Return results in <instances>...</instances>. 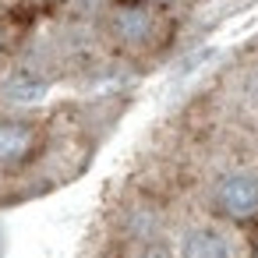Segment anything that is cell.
<instances>
[{
    "label": "cell",
    "instance_id": "1",
    "mask_svg": "<svg viewBox=\"0 0 258 258\" xmlns=\"http://www.w3.org/2000/svg\"><path fill=\"white\" fill-rule=\"evenodd\" d=\"M216 209L230 219H251L258 216V177L247 170L226 173L216 184Z\"/></svg>",
    "mask_w": 258,
    "mask_h": 258
},
{
    "label": "cell",
    "instance_id": "2",
    "mask_svg": "<svg viewBox=\"0 0 258 258\" xmlns=\"http://www.w3.org/2000/svg\"><path fill=\"white\" fill-rule=\"evenodd\" d=\"M177 258H237V251L216 226H187L177 240Z\"/></svg>",
    "mask_w": 258,
    "mask_h": 258
},
{
    "label": "cell",
    "instance_id": "3",
    "mask_svg": "<svg viewBox=\"0 0 258 258\" xmlns=\"http://www.w3.org/2000/svg\"><path fill=\"white\" fill-rule=\"evenodd\" d=\"M50 82L39 78V75H15L4 82V89H0V96H4L11 106H29V103H39L46 96Z\"/></svg>",
    "mask_w": 258,
    "mask_h": 258
},
{
    "label": "cell",
    "instance_id": "4",
    "mask_svg": "<svg viewBox=\"0 0 258 258\" xmlns=\"http://www.w3.org/2000/svg\"><path fill=\"white\" fill-rule=\"evenodd\" d=\"M32 145V131L25 124H0V159H22Z\"/></svg>",
    "mask_w": 258,
    "mask_h": 258
},
{
    "label": "cell",
    "instance_id": "5",
    "mask_svg": "<svg viewBox=\"0 0 258 258\" xmlns=\"http://www.w3.org/2000/svg\"><path fill=\"white\" fill-rule=\"evenodd\" d=\"M149 32H152L149 11H142V8H124V11L117 15V36H120L124 43H142Z\"/></svg>",
    "mask_w": 258,
    "mask_h": 258
},
{
    "label": "cell",
    "instance_id": "6",
    "mask_svg": "<svg viewBox=\"0 0 258 258\" xmlns=\"http://www.w3.org/2000/svg\"><path fill=\"white\" fill-rule=\"evenodd\" d=\"M135 258H173V251L166 247V244H159V240H149V244H142L138 247V254Z\"/></svg>",
    "mask_w": 258,
    "mask_h": 258
},
{
    "label": "cell",
    "instance_id": "7",
    "mask_svg": "<svg viewBox=\"0 0 258 258\" xmlns=\"http://www.w3.org/2000/svg\"><path fill=\"white\" fill-rule=\"evenodd\" d=\"M156 4H173V0H156Z\"/></svg>",
    "mask_w": 258,
    "mask_h": 258
},
{
    "label": "cell",
    "instance_id": "8",
    "mask_svg": "<svg viewBox=\"0 0 258 258\" xmlns=\"http://www.w3.org/2000/svg\"><path fill=\"white\" fill-rule=\"evenodd\" d=\"M0 251H4V233H0Z\"/></svg>",
    "mask_w": 258,
    "mask_h": 258
}]
</instances>
